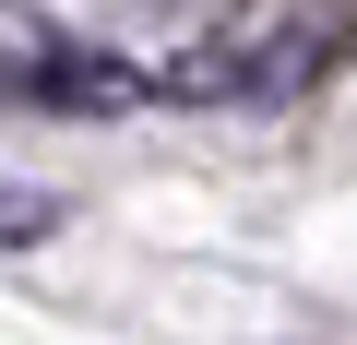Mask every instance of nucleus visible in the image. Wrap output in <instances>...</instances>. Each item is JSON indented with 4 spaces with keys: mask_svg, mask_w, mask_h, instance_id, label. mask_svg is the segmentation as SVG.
Here are the masks:
<instances>
[{
    "mask_svg": "<svg viewBox=\"0 0 357 345\" xmlns=\"http://www.w3.org/2000/svg\"><path fill=\"white\" fill-rule=\"evenodd\" d=\"M60 227V191H36V179H0V250H36Z\"/></svg>",
    "mask_w": 357,
    "mask_h": 345,
    "instance_id": "f257e3e1",
    "label": "nucleus"
}]
</instances>
